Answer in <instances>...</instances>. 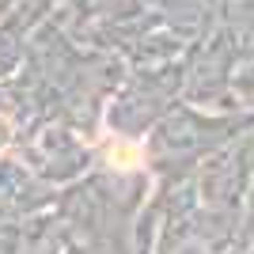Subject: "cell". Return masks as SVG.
Masks as SVG:
<instances>
[{"instance_id":"6da1fadb","label":"cell","mask_w":254,"mask_h":254,"mask_svg":"<svg viewBox=\"0 0 254 254\" xmlns=\"http://www.w3.org/2000/svg\"><path fill=\"white\" fill-rule=\"evenodd\" d=\"M106 163L114 171H137L144 167V148L129 137H106Z\"/></svg>"}]
</instances>
